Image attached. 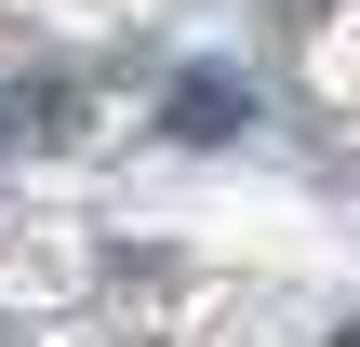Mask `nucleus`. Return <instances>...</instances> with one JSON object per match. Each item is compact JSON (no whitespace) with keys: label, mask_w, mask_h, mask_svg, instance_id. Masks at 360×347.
<instances>
[{"label":"nucleus","mask_w":360,"mask_h":347,"mask_svg":"<svg viewBox=\"0 0 360 347\" xmlns=\"http://www.w3.org/2000/svg\"><path fill=\"white\" fill-rule=\"evenodd\" d=\"M174 134H240V80H174Z\"/></svg>","instance_id":"1"},{"label":"nucleus","mask_w":360,"mask_h":347,"mask_svg":"<svg viewBox=\"0 0 360 347\" xmlns=\"http://www.w3.org/2000/svg\"><path fill=\"white\" fill-rule=\"evenodd\" d=\"M347 347H360V334H347Z\"/></svg>","instance_id":"2"}]
</instances>
